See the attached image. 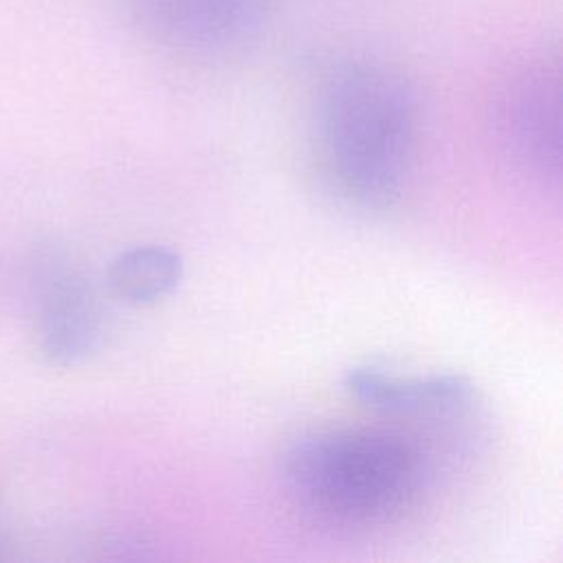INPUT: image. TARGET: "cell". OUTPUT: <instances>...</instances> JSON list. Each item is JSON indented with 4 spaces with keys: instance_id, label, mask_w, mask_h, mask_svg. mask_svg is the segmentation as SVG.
I'll return each instance as SVG.
<instances>
[{
    "instance_id": "4",
    "label": "cell",
    "mask_w": 563,
    "mask_h": 563,
    "mask_svg": "<svg viewBox=\"0 0 563 563\" xmlns=\"http://www.w3.org/2000/svg\"><path fill=\"white\" fill-rule=\"evenodd\" d=\"M123 9L161 46L196 57H222L260 37L273 0H123Z\"/></svg>"
},
{
    "instance_id": "3",
    "label": "cell",
    "mask_w": 563,
    "mask_h": 563,
    "mask_svg": "<svg viewBox=\"0 0 563 563\" xmlns=\"http://www.w3.org/2000/svg\"><path fill=\"white\" fill-rule=\"evenodd\" d=\"M561 55L541 46L510 64L490 101V128L504 156L526 176L561 174Z\"/></svg>"
},
{
    "instance_id": "6",
    "label": "cell",
    "mask_w": 563,
    "mask_h": 563,
    "mask_svg": "<svg viewBox=\"0 0 563 563\" xmlns=\"http://www.w3.org/2000/svg\"><path fill=\"white\" fill-rule=\"evenodd\" d=\"M345 389L363 405L394 416H442L473 400V383L462 374H429L400 378L376 367H354L343 378Z\"/></svg>"
},
{
    "instance_id": "2",
    "label": "cell",
    "mask_w": 563,
    "mask_h": 563,
    "mask_svg": "<svg viewBox=\"0 0 563 563\" xmlns=\"http://www.w3.org/2000/svg\"><path fill=\"white\" fill-rule=\"evenodd\" d=\"M427 479L424 455L407 438L365 427L317 429L282 455V484L308 517L367 528L400 517Z\"/></svg>"
},
{
    "instance_id": "1",
    "label": "cell",
    "mask_w": 563,
    "mask_h": 563,
    "mask_svg": "<svg viewBox=\"0 0 563 563\" xmlns=\"http://www.w3.org/2000/svg\"><path fill=\"white\" fill-rule=\"evenodd\" d=\"M317 163L339 198L363 209L389 207L407 180L418 99L409 79L374 57L332 62L312 95Z\"/></svg>"
},
{
    "instance_id": "5",
    "label": "cell",
    "mask_w": 563,
    "mask_h": 563,
    "mask_svg": "<svg viewBox=\"0 0 563 563\" xmlns=\"http://www.w3.org/2000/svg\"><path fill=\"white\" fill-rule=\"evenodd\" d=\"M103 334V308L92 284L66 262L46 264L35 292L40 352L55 365H75L101 347Z\"/></svg>"
},
{
    "instance_id": "7",
    "label": "cell",
    "mask_w": 563,
    "mask_h": 563,
    "mask_svg": "<svg viewBox=\"0 0 563 563\" xmlns=\"http://www.w3.org/2000/svg\"><path fill=\"white\" fill-rule=\"evenodd\" d=\"M185 275L178 251L165 244H143L121 251L108 266L110 290L134 306L154 303L172 295Z\"/></svg>"
}]
</instances>
